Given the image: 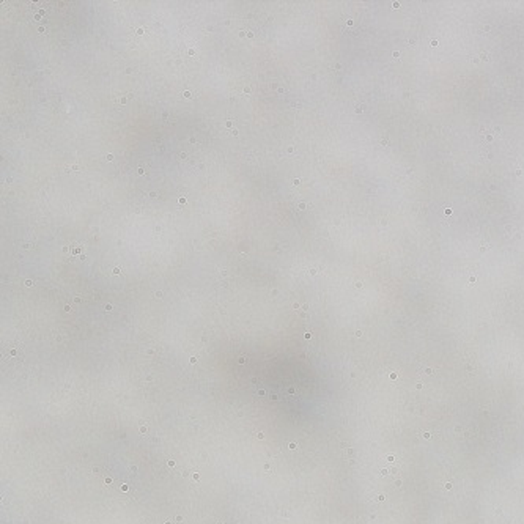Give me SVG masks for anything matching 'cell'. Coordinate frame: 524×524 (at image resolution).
Instances as JSON below:
<instances>
[{
  "instance_id": "6da1fadb",
  "label": "cell",
  "mask_w": 524,
  "mask_h": 524,
  "mask_svg": "<svg viewBox=\"0 0 524 524\" xmlns=\"http://www.w3.org/2000/svg\"><path fill=\"white\" fill-rule=\"evenodd\" d=\"M482 58H484L485 62L490 60V54H486V52H482Z\"/></svg>"
},
{
  "instance_id": "7a4b0ae2",
  "label": "cell",
  "mask_w": 524,
  "mask_h": 524,
  "mask_svg": "<svg viewBox=\"0 0 524 524\" xmlns=\"http://www.w3.org/2000/svg\"><path fill=\"white\" fill-rule=\"evenodd\" d=\"M178 202H179V203H182V205H183V203H186V197H184V195H182V197H179V199H178Z\"/></svg>"
},
{
  "instance_id": "3957f363",
  "label": "cell",
  "mask_w": 524,
  "mask_h": 524,
  "mask_svg": "<svg viewBox=\"0 0 524 524\" xmlns=\"http://www.w3.org/2000/svg\"><path fill=\"white\" fill-rule=\"evenodd\" d=\"M225 126H227V128H232V126H233V121H232V120H227Z\"/></svg>"
},
{
  "instance_id": "277c9868",
  "label": "cell",
  "mask_w": 524,
  "mask_h": 524,
  "mask_svg": "<svg viewBox=\"0 0 524 524\" xmlns=\"http://www.w3.org/2000/svg\"><path fill=\"white\" fill-rule=\"evenodd\" d=\"M114 274H116V276H118V274H121V269L120 268H114Z\"/></svg>"
},
{
  "instance_id": "5b68a950",
  "label": "cell",
  "mask_w": 524,
  "mask_h": 524,
  "mask_svg": "<svg viewBox=\"0 0 524 524\" xmlns=\"http://www.w3.org/2000/svg\"><path fill=\"white\" fill-rule=\"evenodd\" d=\"M356 112H358V114H362V112H364V108H362V105H359V108L356 109Z\"/></svg>"
},
{
  "instance_id": "8992f818",
  "label": "cell",
  "mask_w": 524,
  "mask_h": 524,
  "mask_svg": "<svg viewBox=\"0 0 524 524\" xmlns=\"http://www.w3.org/2000/svg\"><path fill=\"white\" fill-rule=\"evenodd\" d=\"M82 251H84V249H81V247H77V249H74V251H73V252H74V253H81Z\"/></svg>"
},
{
  "instance_id": "52a82bcc",
  "label": "cell",
  "mask_w": 524,
  "mask_h": 524,
  "mask_svg": "<svg viewBox=\"0 0 524 524\" xmlns=\"http://www.w3.org/2000/svg\"><path fill=\"white\" fill-rule=\"evenodd\" d=\"M184 98H192V95H190V92H184Z\"/></svg>"
},
{
  "instance_id": "ba28073f",
  "label": "cell",
  "mask_w": 524,
  "mask_h": 524,
  "mask_svg": "<svg viewBox=\"0 0 524 524\" xmlns=\"http://www.w3.org/2000/svg\"><path fill=\"white\" fill-rule=\"evenodd\" d=\"M247 38H253V32H247Z\"/></svg>"
},
{
  "instance_id": "9c48e42d",
  "label": "cell",
  "mask_w": 524,
  "mask_h": 524,
  "mask_svg": "<svg viewBox=\"0 0 524 524\" xmlns=\"http://www.w3.org/2000/svg\"><path fill=\"white\" fill-rule=\"evenodd\" d=\"M105 160H108V161H112V160H114V155H108V156H105Z\"/></svg>"
},
{
  "instance_id": "30bf717a",
  "label": "cell",
  "mask_w": 524,
  "mask_h": 524,
  "mask_svg": "<svg viewBox=\"0 0 524 524\" xmlns=\"http://www.w3.org/2000/svg\"><path fill=\"white\" fill-rule=\"evenodd\" d=\"M105 310H108V312L112 310V304H108V305H105Z\"/></svg>"
},
{
  "instance_id": "8fae6325",
  "label": "cell",
  "mask_w": 524,
  "mask_h": 524,
  "mask_svg": "<svg viewBox=\"0 0 524 524\" xmlns=\"http://www.w3.org/2000/svg\"><path fill=\"white\" fill-rule=\"evenodd\" d=\"M110 484H112V479H110V477L105 479V485H110Z\"/></svg>"
},
{
  "instance_id": "7c38bea8",
  "label": "cell",
  "mask_w": 524,
  "mask_h": 524,
  "mask_svg": "<svg viewBox=\"0 0 524 524\" xmlns=\"http://www.w3.org/2000/svg\"><path fill=\"white\" fill-rule=\"evenodd\" d=\"M120 103H121V104H126V103H128V99H126V98H121V99H120Z\"/></svg>"
},
{
  "instance_id": "4fadbf2b",
  "label": "cell",
  "mask_w": 524,
  "mask_h": 524,
  "mask_svg": "<svg viewBox=\"0 0 524 524\" xmlns=\"http://www.w3.org/2000/svg\"><path fill=\"white\" fill-rule=\"evenodd\" d=\"M137 173H139V175H145V171H144V169H139V171H137Z\"/></svg>"
},
{
  "instance_id": "5bb4252c",
  "label": "cell",
  "mask_w": 524,
  "mask_h": 524,
  "mask_svg": "<svg viewBox=\"0 0 524 524\" xmlns=\"http://www.w3.org/2000/svg\"><path fill=\"white\" fill-rule=\"evenodd\" d=\"M238 361H240V364H245L246 362V358H240V359H238Z\"/></svg>"
},
{
  "instance_id": "9a60e30c",
  "label": "cell",
  "mask_w": 524,
  "mask_h": 524,
  "mask_svg": "<svg viewBox=\"0 0 524 524\" xmlns=\"http://www.w3.org/2000/svg\"><path fill=\"white\" fill-rule=\"evenodd\" d=\"M192 477H194L195 480H199V479H200V475H199L197 473H195V474H192Z\"/></svg>"
},
{
  "instance_id": "2e32d148",
  "label": "cell",
  "mask_w": 524,
  "mask_h": 524,
  "mask_svg": "<svg viewBox=\"0 0 524 524\" xmlns=\"http://www.w3.org/2000/svg\"><path fill=\"white\" fill-rule=\"evenodd\" d=\"M137 35H144V29H139V30H137Z\"/></svg>"
},
{
  "instance_id": "e0dca14e",
  "label": "cell",
  "mask_w": 524,
  "mask_h": 524,
  "mask_svg": "<svg viewBox=\"0 0 524 524\" xmlns=\"http://www.w3.org/2000/svg\"><path fill=\"white\" fill-rule=\"evenodd\" d=\"M121 490H123V491H128V485H121Z\"/></svg>"
},
{
  "instance_id": "ac0fdd59",
  "label": "cell",
  "mask_w": 524,
  "mask_h": 524,
  "mask_svg": "<svg viewBox=\"0 0 524 524\" xmlns=\"http://www.w3.org/2000/svg\"><path fill=\"white\" fill-rule=\"evenodd\" d=\"M167 464H169V466H175V462H173V460H169Z\"/></svg>"
},
{
  "instance_id": "d6986e66",
  "label": "cell",
  "mask_w": 524,
  "mask_h": 524,
  "mask_svg": "<svg viewBox=\"0 0 524 524\" xmlns=\"http://www.w3.org/2000/svg\"><path fill=\"white\" fill-rule=\"evenodd\" d=\"M486 140H488V142H491V140H493V136H486Z\"/></svg>"
},
{
  "instance_id": "ffe728a7",
  "label": "cell",
  "mask_w": 524,
  "mask_h": 524,
  "mask_svg": "<svg viewBox=\"0 0 524 524\" xmlns=\"http://www.w3.org/2000/svg\"><path fill=\"white\" fill-rule=\"evenodd\" d=\"M25 285H27V287H32V285H34V282H30V280H27V282H25Z\"/></svg>"
},
{
  "instance_id": "44dd1931",
  "label": "cell",
  "mask_w": 524,
  "mask_h": 524,
  "mask_svg": "<svg viewBox=\"0 0 524 524\" xmlns=\"http://www.w3.org/2000/svg\"><path fill=\"white\" fill-rule=\"evenodd\" d=\"M140 433H147V427H142L140 428Z\"/></svg>"
},
{
  "instance_id": "7402d4cb",
  "label": "cell",
  "mask_w": 524,
  "mask_h": 524,
  "mask_svg": "<svg viewBox=\"0 0 524 524\" xmlns=\"http://www.w3.org/2000/svg\"><path fill=\"white\" fill-rule=\"evenodd\" d=\"M164 524H172V523H171V521H166V523H164Z\"/></svg>"
}]
</instances>
